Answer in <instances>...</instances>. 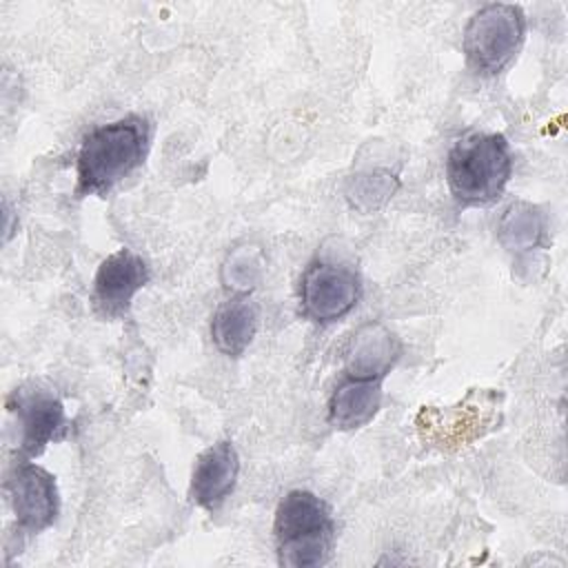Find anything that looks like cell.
Listing matches in <instances>:
<instances>
[{"label": "cell", "instance_id": "8fae6325", "mask_svg": "<svg viewBox=\"0 0 568 568\" xmlns=\"http://www.w3.org/2000/svg\"><path fill=\"white\" fill-rule=\"evenodd\" d=\"M382 404L379 379L351 377L335 388L328 402V419L335 428L353 430L368 424Z\"/></svg>", "mask_w": 568, "mask_h": 568}, {"label": "cell", "instance_id": "9a60e30c", "mask_svg": "<svg viewBox=\"0 0 568 568\" xmlns=\"http://www.w3.org/2000/svg\"><path fill=\"white\" fill-rule=\"evenodd\" d=\"M251 257L248 251H240L235 253L229 264H226V273H229V282H233L235 286H251L257 277V268L260 266H248L246 268V260Z\"/></svg>", "mask_w": 568, "mask_h": 568}, {"label": "cell", "instance_id": "7c38bea8", "mask_svg": "<svg viewBox=\"0 0 568 568\" xmlns=\"http://www.w3.org/2000/svg\"><path fill=\"white\" fill-rule=\"evenodd\" d=\"M257 328V311L248 297H233L224 302L211 322V337L215 346L231 357L244 353Z\"/></svg>", "mask_w": 568, "mask_h": 568}, {"label": "cell", "instance_id": "8992f818", "mask_svg": "<svg viewBox=\"0 0 568 568\" xmlns=\"http://www.w3.org/2000/svg\"><path fill=\"white\" fill-rule=\"evenodd\" d=\"M359 297V282L353 271L333 264H313L302 277V306L315 322L344 317Z\"/></svg>", "mask_w": 568, "mask_h": 568}, {"label": "cell", "instance_id": "7a4b0ae2", "mask_svg": "<svg viewBox=\"0 0 568 568\" xmlns=\"http://www.w3.org/2000/svg\"><path fill=\"white\" fill-rule=\"evenodd\" d=\"M510 171V146L499 133H466L446 158V180L462 204L497 200L508 184Z\"/></svg>", "mask_w": 568, "mask_h": 568}, {"label": "cell", "instance_id": "4fadbf2b", "mask_svg": "<svg viewBox=\"0 0 568 568\" xmlns=\"http://www.w3.org/2000/svg\"><path fill=\"white\" fill-rule=\"evenodd\" d=\"M501 242L513 251H526L539 244L544 235V217L528 204H513L499 224Z\"/></svg>", "mask_w": 568, "mask_h": 568}, {"label": "cell", "instance_id": "3957f363", "mask_svg": "<svg viewBox=\"0 0 568 568\" xmlns=\"http://www.w3.org/2000/svg\"><path fill=\"white\" fill-rule=\"evenodd\" d=\"M277 561L288 568H313L328 561L335 524L328 506L308 490H291L275 513Z\"/></svg>", "mask_w": 568, "mask_h": 568}, {"label": "cell", "instance_id": "5bb4252c", "mask_svg": "<svg viewBox=\"0 0 568 568\" xmlns=\"http://www.w3.org/2000/svg\"><path fill=\"white\" fill-rule=\"evenodd\" d=\"M395 186H397V184H395L393 180H388V173L359 175V178L355 180V195H357V200H359V197H371V193H373V197L382 195V200H386V197L393 193Z\"/></svg>", "mask_w": 568, "mask_h": 568}, {"label": "cell", "instance_id": "6da1fadb", "mask_svg": "<svg viewBox=\"0 0 568 568\" xmlns=\"http://www.w3.org/2000/svg\"><path fill=\"white\" fill-rule=\"evenodd\" d=\"M146 122L138 115L102 124L87 133L78 151V193L104 195L142 164L146 153Z\"/></svg>", "mask_w": 568, "mask_h": 568}, {"label": "cell", "instance_id": "9c48e42d", "mask_svg": "<svg viewBox=\"0 0 568 568\" xmlns=\"http://www.w3.org/2000/svg\"><path fill=\"white\" fill-rule=\"evenodd\" d=\"M397 337L382 324L371 322L357 328L344 351L346 371L359 379H382L399 357Z\"/></svg>", "mask_w": 568, "mask_h": 568}, {"label": "cell", "instance_id": "30bf717a", "mask_svg": "<svg viewBox=\"0 0 568 568\" xmlns=\"http://www.w3.org/2000/svg\"><path fill=\"white\" fill-rule=\"evenodd\" d=\"M20 422V448L27 455H38L47 444L62 439L67 419L62 404L47 393H27L16 397Z\"/></svg>", "mask_w": 568, "mask_h": 568}, {"label": "cell", "instance_id": "ba28073f", "mask_svg": "<svg viewBox=\"0 0 568 568\" xmlns=\"http://www.w3.org/2000/svg\"><path fill=\"white\" fill-rule=\"evenodd\" d=\"M240 457L231 442H217L197 455L191 473V497L206 510H215L235 488Z\"/></svg>", "mask_w": 568, "mask_h": 568}, {"label": "cell", "instance_id": "5b68a950", "mask_svg": "<svg viewBox=\"0 0 568 568\" xmlns=\"http://www.w3.org/2000/svg\"><path fill=\"white\" fill-rule=\"evenodd\" d=\"M149 282V268L140 255L129 248L111 253L93 277L91 302L100 317L115 320L122 317L135 293Z\"/></svg>", "mask_w": 568, "mask_h": 568}, {"label": "cell", "instance_id": "52a82bcc", "mask_svg": "<svg viewBox=\"0 0 568 568\" xmlns=\"http://www.w3.org/2000/svg\"><path fill=\"white\" fill-rule=\"evenodd\" d=\"M18 526L27 532H40L55 521L58 488L55 477L33 464H20L7 479Z\"/></svg>", "mask_w": 568, "mask_h": 568}, {"label": "cell", "instance_id": "277c9868", "mask_svg": "<svg viewBox=\"0 0 568 568\" xmlns=\"http://www.w3.org/2000/svg\"><path fill=\"white\" fill-rule=\"evenodd\" d=\"M526 36L524 11L515 4L493 2L475 11L464 29L462 47L477 73H499L519 51Z\"/></svg>", "mask_w": 568, "mask_h": 568}]
</instances>
